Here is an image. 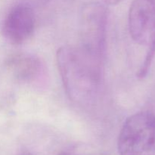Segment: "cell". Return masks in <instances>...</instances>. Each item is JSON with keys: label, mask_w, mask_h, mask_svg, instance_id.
Listing matches in <instances>:
<instances>
[{"label": "cell", "mask_w": 155, "mask_h": 155, "mask_svg": "<svg viewBox=\"0 0 155 155\" xmlns=\"http://www.w3.org/2000/svg\"><path fill=\"white\" fill-rule=\"evenodd\" d=\"M103 2L105 5H115L120 2L121 0H102Z\"/></svg>", "instance_id": "52a82bcc"}, {"label": "cell", "mask_w": 155, "mask_h": 155, "mask_svg": "<svg viewBox=\"0 0 155 155\" xmlns=\"http://www.w3.org/2000/svg\"><path fill=\"white\" fill-rule=\"evenodd\" d=\"M120 155H155V115L139 112L124 122L117 141Z\"/></svg>", "instance_id": "7a4b0ae2"}, {"label": "cell", "mask_w": 155, "mask_h": 155, "mask_svg": "<svg viewBox=\"0 0 155 155\" xmlns=\"http://www.w3.org/2000/svg\"><path fill=\"white\" fill-rule=\"evenodd\" d=\"M35 22L33 8L29 5L18 4L6 15L2 27V33L11 44L21 45L33 35Z\"/></svg>", "instance_id": "5b68a950"}, {"label": "cell", "mask_w": 155, "mask_h": 155, "mask_svg": "<svg viewBox=\"0 0 155 155\" xmlns=\"http://www.w3.org/2000/svg\"><path fill=\"white\" fill-rule=\"evenodd\" d=\"M128 23L132 39L139 45L148 47L145 60L137 73L139 78H144L155 56V0H133Z\"/></svg>", "instance_id": "3957f363"}, {"label": "cell", "mask_w": 155, "mask_h": 155, "mask_svg": "<svg viewBox=\"0 0 155 155\" xmlns=\"http://www.w3.org/2000/svg\"><path fill=\"white\" fill-rule=\"evenodd\" d=\"M56 61L67 95L83 106L93 104L104 78V60L93 55L80 45L58 48Z\"/></svg>", "instance_id": "6da1fadb"}, {"label": "cell", "mask_w": 155, "mask_h": 155, "mask_svg": "<svg viewBox=\"0 0 155 155\" xmlns=\"http://www.w3.org/2000/svg\"><path fill=\"white\" fill-rule=\"evenodd\" d=\"M14 77L22 83L35 84L45 75V68L42 61L36 56L26 53L12 57L8 63Z\"/></svg>", "instance_id": "8992f818"}, {"label": "cell", "mask_w": 155, "mask_h": 155, "mask_svg": "<svg viewBox=\"0 0 155 155\" xmlns=\"http://www.w3.org/2000/svg\"><path fill=\"white\" fill-rule=\"evenodd\" d=\"M108 12L105 4L89 2L81 10L80 45L93 55L104 61L107 43Z\"/></svg>", "instance_id": "277c9868"}, {"label": "cell", "mask_w": 155, "mask_h": 155, "mask_svg": "<svg viewBox=\"0 0 155 155\" xmlns=\"http://www.w3.org/2000/svg\"><path fill=\"white\" fill-rule=\"evenodd\" d=\"M61 155H77V154H62Z\"/></svg>", "instance_id": "ba28073f"}]
</instances>
